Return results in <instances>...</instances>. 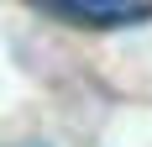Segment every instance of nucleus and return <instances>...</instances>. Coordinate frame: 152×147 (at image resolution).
Returning <instances> with one entry per match:
<instances>
[{"label":"nucleus","mask_w":152,"mask_h":147,"mask_svg":"<svg viewBox=\"0 0 152 147\" xmlns=\"http://www.w3.org/2000/svg\"><path fill=\"white\" fill-rule=\"evenodd\" d=\"M26 5L53 21H68V26H89V32L137 26L152 16V0H26Z\"/></svg>","instance_id":"f257e3e1"},{"label":"nucleus","mask_w":152,"mask_h":147,"mask_svg":"<svg viewBox=\"0 0 152 147\" xmlns=\"http://www.w3.org/2000/svg\"><path fill=\"white\" fill-rule=\"evenodd\" d=\"M16 147H47V142H16Z\"/></svg>","instance_id":"f03ea898"}]
</instances>
